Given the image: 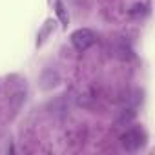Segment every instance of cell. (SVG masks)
<instances>
[{
    "mask_svg": "<svg viewBox=\"0 0 155 155\" xmlns=\"http://www.w3.org/2000/svg\"><path fill=\"white\" fill-rule=\"evenodd\" d=\"M55 6H57V15L60 17L62 24H68V20H69V18H68V13H66V8H64V4L60 2V0H57V4H55Z\"/></svg>",
    "mask_w": 155,
    "mask_h": 155,
    "instance_id": "obj_5",
    "label": "cell"
},
{
    "mask_svg": "<svg viewBox=\"0 0 155 155\" xmlns=\"http://www.w3.org/2000/svg\"><path fill=\"white\" fill-rule=\"evenodd\" d=\"M148 13H150V6L144 4V2H137V4H133L131 9H130V17H133V18H142V17H146Z\"/></svg>",
    "mask_w": 155,
    "mask_h": 155,
    "instance_id": "obj_4",
    "label": "cell"
},
{
    "mask_svg": "<svg viewBox=\"0 0 155 155\" xmlns=\"http://www.w3.org/2000/svg\"><path fill=\"white\" fill-rule=\"evenodd\" d=\"M120 144L126 151H135L144 144V133L139 130H128L120 137Z\"/></svg>",
    "mask_w": 155,
    "mask_h": 155,
    "instance_id": "obj_2",
    "label": "cell"
},
{
    "mask_svg": "<svg viewBox=\"0 0 155 155\" xmlns=\"http://www.w3.org/2000/svg\"><path fill=\"white\" fill-rule=\"evenodd\" d=\"M93 42H95V35L90 29L82 28V29H77V31L71 33V44L79 51H86L90 46H93Z\"/></svg>",
    "mask_w": 155,
    "mask_h": 155,
    "instance_id": "obj_1",
    "label": "cell"
},
{
    "mask_svg": "<svg viewBox=\"0 0 155 155\" xmlns=\"http://www.w3.org/2000/svg\"><path fill=\"white\" fill-rule=\"evenodd\" d=\"M40 86L44 88V90H51V88H55L58 82H60V75H58V71L57 69H46L44 73H42V77H40Z\"/></svg>",
    "mask_w": 155,
    "mask_h": 155,
    "instance_id": "obj_3",
    "label": "cell"
}]
</instances>
